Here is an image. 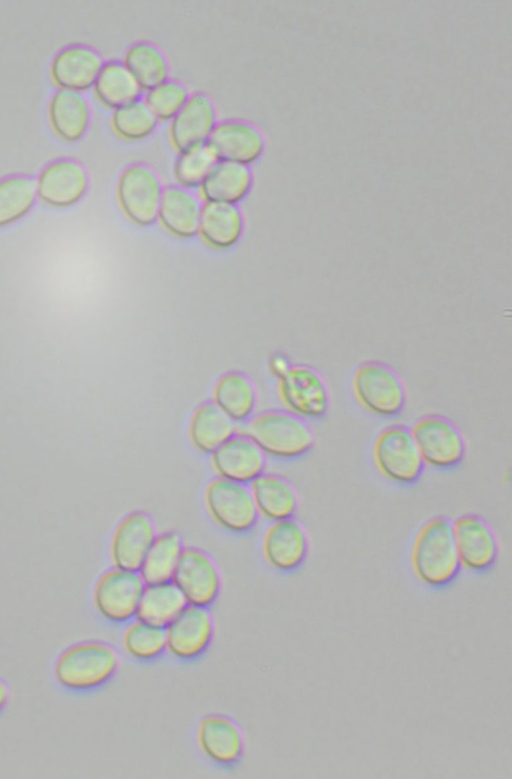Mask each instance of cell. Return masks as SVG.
<instances>
[{"label":"cell","mask_w":512,"mask_h":779,"mask_svg":"<svg viewBox=\"0 0 512 779\" xmlns=\"http://www.w3.org/2000/svg\"><path fill=\"white\" fill-rule=\"evenodd\" d=\"M409 563L415 579L429 589L443 590L457 580L462 567L449 517L433 516L420 525L411 542Z\"/></svg>","instance_id":"6da1fadb"},{"label":"cell","mask_w":512,"mask_h":779,"mask_svg":"<svg viewBox=\"0 0 512 779\" xmlns=\"http://www.w3.org/2000/svg\"><path fill=\"white\" fill-rule=\"evenodd\" d=\"M118 650L103 640H84L65 648L53 667L56 682L75 693L97 691L109 684L119 671Z\"/></svg>","instance_id":"7a4b0ae2"},{"label":"cell","mask_w":512,"mask_h":779,"mask_svg":"<svg viewBox=\"0 0 512 779\" xmlns=\"http://www.w3.org/2000/svg\"><path fill=\"white\" fill-rule=\"evenodd\" d=\"M244 434L266 456L281 460L307 455L316 441L308 421L286 410H269L252 416L246 421Z\"/></svg>","instance_id":"3957f363"},{"label":"cell","mask_w":512,"mask_h":779,"mask_svg":"<svg viewBox=\"0 0 512 779\" xmlns=\"http://www.w3.org/2000/svg\"><path fill=\"white\" fill-rule=\"evenodd\" d=\"M371 455L377 472L398 486L416 484L425 469L411 429L404 424L382 428L372 442Z\"/></svg>","instance_id":"277c9868"},{"label":"cell","mask_w":512,"mask_h":779,"mask_svg":"<svg viewBox=\"0 0 512 779\" xmlns=\"http://www.w3.org/2000/svg\"><path fill=\"white\" fill-rule=\"evenodd\" d=\"M351 389L359 406L379 418L397 417L406 406L407 390L403 379L382 362L360 364L352 375Z\"/></svg>","instance_id":"5b68a950"},{"label":"cell","mask_w":512,"mask_h":779,"mask_svg":"<svg viewBox=\"0 0 512 779\" xmlns=\"http://www.w3.org/2000/svg\"><path fill=\"white\" fill-rule=\"evenodd\" d=\"M425 467L438 471L458 468L467 454V440L462 429L450 418L427 414L410 427Z\"/></svg>","instance_id":"8992f818"},{"label":"cell","mask_w":512,"mask_h":779,"mask_svg":"<svg viewBox=\"0 0 512 779\" xmlns=\"http://www.w3.org/2000/svg\"><path fill=\"white\" fill-rule=\"evenodd\" d=\"M146 583L137 570L112 567L96 580L92 603L97 615L112 625L136 618Z\"/></svg>","instance_id":"52a82bcc"},{"label":"cell","mask_w":512,"mask_h":779,"mask_svg":"<svg viewBox=\"0 0 512 779\" xmlns=\"http://www.w3.org/2000/svg\"><path fill=\"white\" fill-rule=\"evenodd\" d=\"M204 505L211 520L232 533L253 529L259 514L247 484L216 477L205 487Z\"/></svg>","instance_id":"ba28073f"},{"label":"cell","mask_w":512,"mask_h":779,"mask_svg":"<svg viewBox=\"0 0 512 779\" xmlns=\"http://www.w3.org/2000/svg\"><path fill=\"white\" fill-rule=\"evenodd\" d=\"M215 632L210 608L186 605L165 627L166 654L182 663L196 662L209 651Z\"/></svg>","instance_id":"9c48e42d"},{"label":"cell","mask_w":512,"mask_h":779,"mask_svg":"<svg viewBox=\"0 0 512 779\" xmlns=\"http://www.w3.org/2000/svg\"><path fill=\"white\" fill-rule=\"evenodd\" d=\"M163 186L156 172L145 164H132L121 173L116 187L119 206L133 224L146 227L158 217Z\"/></svg>","instance_id":"30bf717a"},{"label":"cell","mask_w":512,"mask_h":779,"mask_svg":"<svg viewBox=\"0 0 512 779\" xmlns=\"http://www.w3.org/2000/svg\"><path fill=\"white\" fill-rule=\"evenodd\" d=\"M278 380V396L286 411L306 421L318 420L327 414L330 392L317 370L305 365L291 366Z\"/></svg>","instance_id":"8fae6325"},{"label":"cell","mask_w":512,"mask_h":779,"mask_svg":"<svg viewBox=\"0 0 512 779\" xmlns=\"http://www.w3.org/2000/svg\"><path fill=\"white\" fill-rule=\"evenodd\" d=\"M195 743L201 756L221 769L235 768L242 760L246 740L241 726L232 717L209 713L199 719Z\"/></svg>","instance_id":"7c38bea8"},{"label":"cell","mask_w":512,"mask_h":779,"mask_svg":"<svg viewBox=\"0 0 512 779\" xmlns=\"http://www.w3.org/2000/svg\"><path fill=\"white\" fill-rule=\"evenodd\" d=\"M455 545L462 569L484 574L495 566L500 543L493 526L481 515L465 513L452 520Z\"/></svg>","instance_id":"4fadbf2b"},{"label":"cell","mask_w":512,"mask_h":779,"mask_svg":"<svg viewBox=\"0 0 512 779\" xmlns=\"http://www.w3.org/2000/svg\"><path fill=\"white\" fill-rule=\"evenodd\" d=\"M187 605L211 608L222 589V576L215 560L197 547H184L172 576Z\"/></svg>","instance_id":"5bb4252c"},{"label":"cell","mask_w":512,"mask_h":779,"mask_svg":"<svg viewBox=\"0 0 512 779\" xmlns=\"http://www.w3.org/2000/svg\"><path fill=\"white\" fill-rule=\"evenodd\" d=\"M310 550L309 533L295 517L271 522L263 534L262 556L280 573H293L305 563Z\"/></svg>","instance_id":"9a60e30c"},{"label":"cell","mask_w":512,"mask_h":779,"mask_svg":"<svg viewBox=\"0 0 512 779\" xmlns=\"http://www.w3.org/2000/svg\"><path fill=\"white\" fill-rule=\"evenodd\" d=\"M152 517L143 511L126 515L116 526L109 546L114 567L137 570L157 536Z\"/></svg>","instance_id":"2e32d148"},{"label":"cell","mask_w":512,"mask_h":779,"mask_svg":"<svg viewBox=\"0 0 512 779\" xmlns=\"http://www.w3.org/2000/svg\"><path fill=\"white\" fill-rule=\"evenodd\" d=\"M266 455L244 433H236L210 454L217 477L248 484L265 472Z\"/></svg>","instance_id":"e0dca14e"},{"label":"cell","mask_w":512,"mask_h":779,"mask_svg":"<svg viewBox=\"0 0 512 779\" xmlns=\"http://www.w3.org/2000/svg\"><path fill=\"white\" fill-rule=\"evenodd\" d=\"M206 145L217 161L248 166L260 158L265 141L260 130L254 125L230 120L216 124Z\"/></svg>","instance_id":"ac0fdd59"},{"label":"cell","mask_w":512,"mask_h":779,"mask_svg":"<svg viewBox=\"0 0 512 779\" xmlns=\"http://www.w3.org/2000/svg\"><path fill=\"white\" fill-rule=\"evenodd\" d=\"M216 126V110L205 94L190 95L171 119L169 137L173 147L184 152L205 145Z\"/></svg>","instance_id":"d6986e66"},{"label":"cell","mask_w":512,"mask_h":779,"mask_svg":"<svg viewBox=\"0 0 512 779\" xmlns=\"http://www.w3.org/2000/svg\"><path fill=\"white\" fill-rule=\"evenodd\" d=\"M87 186L85 169L76 161L61 159L48 164L42 170L36 189L45 203L65 207L80 200Z\"/></svg>","instance_id":"ffe728a7"},{"label":"cell","mask_w":512,"mask_h":779,"mask_svg":"<svg viewBox=\"0 0 512 779\" xmlns=\"http://www.w3.org/2000/svg\"><path fill=\"white\" fill-rule=\"evenodd\" d=\"M103 66L100 55L90 47L73 45L53 59L51 76L62 89L81 92L92 87Z\"/></svg>","instance_id":"44dd1931"},{"label":"cell","mask_w":512,"mask_h":779,"mask_svg":"<svg viewBox=\"0 0 512 779\" xmlns=\"http://www.w3.org/2000/svg\"><path fill=\"white\" fill-rule=\"evenodd\" d=\"M249 487L259 516L270 522L295 517L300 498L287 478L264 472Z\"/></svg>","instance_id":"7402d4cb"},{"label":"cell","mask_w":512,"mask_h":779,"mask_svg":"<svg viewBox=\"0 0 512 779\" xmlns=\"http://www.w3.org/2000/svg\"><path fill=\"white\" fill-rule=\"evenodd\" d=\"M201 208L198 198L187 188L169 186L163 190L157 219L169 234L188 239L198 234Z\"/></svg>","instance_id":"603a6c76"},{"label":"cell","mask_w":512,"mask_h":779,"mask_svg":"<svg viewBox=\"0 0 512 779\" xmlns=\"http://www.w3.org/2000/svg\"><path fill=\"white\" fill-rule=\"evenodd\" d=\"M244 219L236 204L205 201L201 208L198 234L211 248L225 250L240 240Z\"/></svg>","instance_id":"cb8c5ba5"},{"label":"cell","mask_w":512,"mask_h":779,"mask_svg":"<svg viewBox=\"0 0 512 779\" xmlns=\"http://www.w3.org/2000/svg\"><path fill=\"white\" fill-rule=\"evenodd\" d=\"M237 433V423L213 402L199 405L188 423V438L199 452L211 454Z\"/></svg>","instance_id":"d4e9b609"},{"label":"cell","mask_w":512,"mask_h":779,"mask_svg":"<svg viewBox=\"0 0 512 779\" xmlns=\"http://www.w3.org/2000/svg\"><path fill=\"white\" fill-rule=\"evenodd\" d=\"M252 172L247 165L217 161L200 185L205 201L237 204L249 193Z\"/></svg>","instance_id":"484cf974"},{"label":"cell","mask_w":512,"mask_h":779,"mask_svg":"<svg viewBox=\"0 0 512 779\" xmlns=\"http://www.w3.org/2000/svg\"><path fill=\"white\" fill-rule=\"evenodd\" d=\"M212 399L220 410L238 424L253 416L257 405V391L246 375L228 372L215 383Z\"/></svg>","instance_id":"4316f807"},{"label":"cell","mask_w":512,"mask_h":779,"mask_svg":"<svg viewBox=\"0 0 512 779\" xmlns=\"http://www.w3.org/2000/svg\"><path fill=\"white\" fill-rule=\"evenodd\" d=\"M48 114L55 133L69 142L80 139L89 124L88 102L80 92L76 91L65 89L57 91L49 103Z\"/></svg>","instance_id":"83f0119b"},{"label":"cell","mask_w":512,"mask_h":779,"mask_svg":"<svg viewBox=\"0 0 512 779\" xmlns=\"http://www.w3.org/2000/svg\"><path fill=\"white\" fill-rule=\"evenodd\" d=\"M121 648L131 660L152 663L166 654L165 628L134 618L123 625Z\"/></svg>","instance_id":"f1b7e54d"},{"label":"cell","mask_w":512,"mask_h":779,"mask_svg":"<svg viewBox=\"0 0 512 779\" xmlns=\"http://www.w3.org/2000/svg\"><path fill=\"white\" fill-rule=\"evenodd\" d=\"M183 549V541L178 533H158L138 569L144 582L150 584L171 580Z\"/></svg>","instance_id":"f546056e"},{"label":"cell","mask_w":512,"mask_h":779,"mask_svg":"<svg viewBox=\"0 0 512 779\" xmlns=\"http://www.w3.org/2000/svg\"><path fill=\"white\" fill-rule=\"evenodd\" d=\"M186 605L172 580L150 583L145 585L136 617L165 628Z\"/></svg>","instance_id":"4dcf8cb0"},{"label":"cell","mask_w":512,"mask_h":779,"mask_svg":"<svg viewBox=\"0 0 512 779\" xmlns=\"http://www.w3.org/2000/svg\"><path fill=\"white\" fill-rule=\"evenodd\" d=\"M93 87L98 100L113 109L138 100L142 91L121 62L103 64Z\"/></svg>","instance_id":"1f68e13d"},{"label":"cell","mask_w":512,"mask_h":779,"mask_svg":"<svg viewBox=\"0 0 512 779\" xmlns=\"http://www.w3.org/2000/svg\"><path fill=\"white\" fill-rule=\"evenodd\" d=\"M123 64L141 90L149 91L168 80V61L162 51L151 43L139 42L130 46Z\"/></svg>","instance_id":"d6a6232c"},{"label":"cell","mask_w":512,"mask_h":779,"mask_svg":"<svg viewBox=\"0 0 512 779\" xmlns=\"http://www.w3.org/2000/svg\"><path fill=\"white\" fill-rule=\"evenodd\" d=\"M36 184L24 176H12L0 181V226L24 216L32 207Z\"/></svg>","instance_id":"836d02e7"},{"label":"cell","mask_w":512,"mask_h":779,"mask_svg":"<svg viewBox=\"0 0 512 779\" xmlns=\"http://www.w3.org/2000/svg\"><path fill=\"white\" fill-rule=\"evenodd\" d=\"M157 123V118L140 99L114 109L111 117L114 132L127 141H138L148 137L155 130Z\"/></svg>","instance_id":"e575fe53"},{"label":"cell","mask_w":512,"mask_h":779,"mask_svg":"<svg viewBox=\"0 0 512 779\" xmlns=\"http://www.w3.org/2000/svg\"><path fill=\"white\" fill-rule=\"evenodd\" d=\"M217 162L207 145L179 153L174 164V176L181 187L200 186Z\"/></svg>","instance_id":"d590c367"},{"label":"cell","mask_w":512,"mask_h":779,"mask_svg":"<svg viewBox=\"0 0 512 779\" xmlns=\"http://www.w3.org/2000/svg\"><path fill=\"white\" fill-rule=\"evenodd\" d=\"M188 90L176 81L167 80L147 91L144 102L157 120H171L189 98Z\"/></svg>","instance_id":"8d00e7d4"},{"label":"cell","mask_w":512,"mask_h":779,"mask_svg":"<svg viewBox=\"0 0 512 779\" xmlns=\"http://www.w3.org/2000/svg\"><path fill=\"white\" fill-rule=\"evenodd\" d=\"M270 370L275 377L281 378L291 367L286 357L275 355L270 360Z\"/></svg>","instance_id":"74e56055"},{"label":"cell","mask_w":512,"mask_h":779,"mask_svg":"<svg viewBox=\"0 0 512 779\" xmlns=\"http://www.w3.org/2000/svg\"><path fill=\"white\" fill-rule=\"evenodd\" d=\"M9 700V689L7 684L0 678V712L5 708Z\"/></svg>","instance_id":"f35d334b"}]
</instances>
